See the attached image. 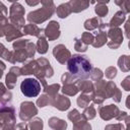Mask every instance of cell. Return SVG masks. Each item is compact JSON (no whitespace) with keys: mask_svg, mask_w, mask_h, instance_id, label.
<instances>
[{"mask_svg":"<svg viewBox=\"0 0 130 130\" xmlns=\"http://www.w3.org/2000/svg\"><path fill=\"white\" fill-rule=\"evenodd\" d=\"M100 116L103 120L109 121L113 118H116L118 114L120 113V110L115 105H108V106H102L99 109Z\"/></svg>","mask_w":130,"mask_h":130,"instance_id":"obj_10","label":"cell"},{"mask_svg":"<svg viewBox=\"0 0 130 130\" xmlns=\"http://www.w3.org/2000/svg\"><path fill=\"white\" fill-rule=\"evenodd\" d=\"M121 96H122V93H121L120 89H118V87L116 86L114 81L107 82V84H106V99L112 98L116 103H119V102H121Z\"/></svg>","mask_w":130,"mask_h":130,"instance_id":"obj_13","label":"cell"},{"mask_svg":"<svg viewBox=\"0 0 130 130\" xmlns=\"http://www.w3.org/2000/svg\"><path fill=\"white\" fill-rule=\"evenodd\" d=\"M44 35L49 41L57 40L60 37V25L57 21L52 20L48 23L46 28H44Z\"/></svg>","mask_w":130,"mask_h":130,"instance_id":"obj_11","label":"cell"},{"mask_svg":"<svg viewBox=\"0 0 130 130\" xmlns=\"http://www.w3.org/2000/svg\"><path fill=\"white\" fill-rule=\"evenodd\" d=\"M61 90H62V92H63L64 94H67V95H70V96L75 95V94L79 91L78 88H77V86H76V83L64 84V86H63V88H62Z\"/></svg>","mask_w":130,"mask_h":130,"instance_id":"obj_31","label":"cell"},{"mask_svg":"<svg viewBox=\"0 0 130 130\" xmlns=\"http://www.w3.org/2000/svg\"><path fill=\"white\" fill-rule=\"evenodd\" d=\"M53 55L55 57V59L61 63V64H65L71 57V53L70 51L62 44L60 45H57L54 47L53 49Z\"/></svg>","mask_w":130,"mask_h":130,"instance_id":"obj_9","label":"cell"},{"mask_svg":"<svg viewBox=\"0 0 130 130\" xmlns=\"http://www.w3.org/2000/svg\"><path fill=\"white\" fill-rule=\"evenodd\" d=\"M36 50L40 54H45L48 51V42L46 40V37L44 35V31L39 37V40H38V43H37V46H36Z\"/></svg>","mask_w":130,"mask_h":130,"instance_id":"obj_23","label":"cell"},{"mask_svg":"<svg viewBox=\"0 0 130 130\" xmlns=\"http://www.w3.org/2000/svg\"><path fill=\"white\" fill-rule=\"evenodd\" d=\"M15 130H27V125L24 122L18 123L16 125V127H15Z\"/></svg>","mask_w":130,"mask_h":130,"instance_id":"obj_48","label":"cell"},{"mask_svg":"<svg viewBox=\"0 0 130 130\" xmlns=\"http://www.w3.org/2000/svg\"><path fill=\"white\" fill-rule=\"evenodd\" d=\"M61 81L64 83V84H69V83H76L78 81V78L74 75H72L71 73L69 72H65L62 77H61Z\"/></svg>","mask_w":130,"mask_h":130,"instance_id":"obj_33","label":"cell"},{"mask_svg":"<svg viewBox=\"0 0 130 130\" xmlns=\"http://www.w3.org/2000/svg\"><path fill=\"white\" fill-rule=\"evenodd\" d=\"M121 85H122V87L125 89V90H130V77L129 76H127L122 82H121Z\"/></svg>","mask_w":130,"mask_h":130,"instance_id":"obj_45","label":"cell"},{"mask_svg":"<svg viewBox=\"0 0 130 130\" xmlns=\"http://www.w3.org/2000/svg\"><path fill=\"white\" fill-rule=\"evenodd\" d=\"M50 105L57 108L59 111H65L70 107V100L62 94H57L53 99H50Z\"/></svg>","mask_w":130,"mask_h":130,"instance_id":"obj_12","label":"cell"},{"mask_svg":"<svg viewBox=\"0 0 130 130\" xmlns=\"http://www.w3.org/2000/svg\"><path fill=\"white\" fill-rule=\"evenodd\" d=\"M67 68L69 73L80 79H86L90 76L92 65L86 56L73 55L67 61Z\"/></svg>","mask_w":130,"mask_h":130,"instance_id":"obj_1","label":"cell"},{"mask_svg":"<svg viewBox=\"0 0 130 130\" xmlns=\"http://www.w3.org/2000/svg\"><path fill=\"white\" fill-rule=\"evenodd\" d=\"M50 104V98L45 93L43 95H41V98L38 99L37 101V105L40 107V108H44L46 106H48Z\"/></svg>","mask_w":130,"mask_h":130,"instance_id":"obj_40","label":"cell"},{"mask_svg":"<svg viewBox=\"0 0 130 130\" xmlns=\"http://www.w3.org/2000/svg\"><path fill=\"white\" fill-rule=\"evenodd\" d=\"M2 130H15V124H6L3 125Z\"/></svg>","mask_w":130,"mask_h":130,"instance_id":"obj_50","label":"cell"},{"mask_svg":"<svg viewBox=\"0 0 130 130\" xmlns=\"http://www.w3.org/2000/svg\"><path fill=\"white\" fill-rule=\"evenodd\" d=\"M9 53H10V51H8V50L0 43V57H2L4 60H7V61H8Z\"/></svg>","mask_w":130,"mask_h":130,"instance_id":"obj_43","label":"cell"},{"mask_svg":"<svg viewBox=\"0 0 130 130\" xmlns=\"http://www.w3.org/2000/svg\"><path fill=\"white\" fill-rule=\"evenodd\" d=\"M21 92L27 98H35L41 92V83L36 78H26L20 84Z\"/></svg>","mask_w":130,"mask_h":130,"instance_id":"obj_5","label":"cell"},{"mask_svg":"<svg viewBox=\"0 0 130 130\" xmlns=\"http://www.w3.org/2000/svg\"><path fill=\"white\" fill-rule=\"evenodd\" d=\"M115 3L121 7V11H123L125 14L130 12V1H128V0H116Z\"/></svg>","mask_w":130,"mask_h":130,"instance_id":"obj_35","label":"cell"},{"mask_svg":"<svg viewBox=\"0 0 130 130\" xmlns=\"http://www.w3.org/2000/svg\"><path fill=\"white\" fill-rule=\"evenodd\" d=\"M7 24H8V18H7V16L0 15V28L4 29Z\"/></svg>","mask_w":130,"mask_h":130,"instance_id":"obj_46","label":"cell"},{"mask_svg":"<svg viewBox=\"0 0 130 130\" xmlns=\"http://www.w3.org/2000/svg\"><path fill=\"white\" fill-rule=\"evenodd\" d=\"M106 77L107 78H109V79H113L115 76H116V74H117V69L114 67V66H110V67H108L107 69H106Z\"/></svg>","mask_w":130,"mask_h":130,"instance_id":"obj_42","label":"cell"},{"mask_svg":"<svg viewBox=\"0 0 130 130\" xmlns=\"http://www.w3.org/2000/svg\"><path fill=\"white\" fill-rule=\"evenodd\" d=\"M129 24H130V21L127 20L126 23H125V30H126V37L129 38V34H128V27H129Z\"/></svg>","mask_w":130,"mask_h":130,"instance_id":"obj_52","label":"cell"},{"mask_svg":"<svg viewBox=\"0 0 130 130\" xmlns=\"http://www.w3.org/2000/svg\"><path fill=\"white\" fill-rule=\"evenodd\" d=\"M60 84L58 83H54V84H50V85H47L45 88H44V91L45 93L50 98V99H53L55 95L58 94V91L60 89Z\"/></svg>","mask_w":130,"mask_h":130,"instance_id":"obj_28","label":"cell"},{"mask_svg":"<svg viewBox=\"0 0 130 130\" xmlns=\"http://www.w3.org/2000/svg\"><path fill=\"white\" fill-rule=\"evenodd\" d=\"M40 4H42V8H39L37 10L30 11L27 14V20L34 24L42 23L49 19L53 13L55 12V4L53 1H40Z\"/></svg>","mask_w":130,"mask_h":130,"instance_id":"obj_2","label":"cell"},{"mask_svg":"<svg viewBox=\"0 0 130 130\" xmlns=\"http://www.w3.org/2000/svg\"><path fill=\"white\" fill-rule=\"evenodd\" d=\"M2 129H3V124L0 123V130H2Z\"/></svg>","mask_w":130,"mask_h":130,"instance_id":"obj_55","label":"cell"},{"mask_svg":"<svg viewBox=\"0 0 130 130\" xmlns=\"http://www.w3.org/2000/svg\"><path fill=\"white\" fill-rule=\"evenodd\" d=\"M11 98H12V93H11L10 91L6 90V92L0 98V103H1L3 106H5L6 104H8V103L11 102Z\"/></svg>","mask_w":130,"mask_h":130,"instance_id":"obj_41","label":"cell"},{"mask_svg":"<svg viewBox=\"0 0 130 130\" xmlns=\"http://www.w3.org/2000/svg\"><path fill=\"white\" fill-rule=\"evenodd\" d=\"M0 15L7 16V8L1 1H0Z\"/></svg>","mask_w":130,"mask_h":130,"instance_id":"obj_47","label":"cell"},{"mask_svg":"<svg viewBox=\"0 0 130 130\" xmlns=\"http://www.w3.org/2000/svg\"><path fill=\"white\" fill-rule=\"evenodd\" d=\"M94 95V92L92 94H86V93H81L78 98H77V105L80 108H86L89 105V102L92 100Z\"/></svg>","mask_w":130,"mask_h":130,"instance_id":"obj_27","label":"cell"},{"mask_svg":"<svg viewBox=\"0 0 130 130\" xmlns=\"http://www.w3.org/2000/svg\"><path fill=\"white\" fill-rule=\"evenodd\" d=\"M28 126L30 130H43V121L40 118H34L29 121Z\"/></svg>","mask_w":130,"mask_h":130,"instance_id":"obj_34","label":"cell"},{"mask_svg":"<svg viewBox=\"0 0 130 130\" xmlns=\"http://www.w3.org/2000/svg\"><path fill=\"white\" fill-rule=\"evenodd\" d=\"M21 75V72H20V67H17V66H13L10 68L9 70V73H7L6 75V85L8 87V89H12L14 88L15 84H16V80H17V77Z\"/></svg>","mask_w":130,"mask_h":130,"instance_id":"obj_14","label":"cell"},{"mask_svg":"<svg viewBox=\"0 0 130 130\" xmlns=\"http://www.w3.org/2000/svg\"><path fill=\"white\" fill-rule=\"evenodd\" d=\"M107 37L110 38V42L107 43L108 47L111 49H118L123 42V32L119 27H111L107 30Z\"/></svg>","mask_w":130,"mask_h":130,"instance_id":"obj_6","label":"cell"},{"mask_svg":"<svg viewBox=\"0 0 130 130\" xmlns=\"http://www.w3.org/2000/svg\"><path fill=\"white\" fill-rule=\"evenodd\" d=\"M76 86H77L78 90H80L82 93L92 94L94 92L93 84H92L91 81H88V80H85V79H78V81L76 82Z\"/></svg>","mask_w":130,"mask_h":130,"instance_id":"obj_17","label":"cell"},{"mask_svg":"<svg viewBox=\"0 0 130 130\" xmlns=\"http://www.w3.org/2000/svg\"><path fill=\"white\" fill-rule=\"evenodd\" d=\"M95 115H96V111L94 109V106L93 105H89L86 108H84V111H83V113H82L81 116H82V118L84 120L87 121V120L93 119L95 117Z\"/></svg>","mask_w":130,"mask_h":130,"instance_id":"obj_29","label":"cell"},{"mask_svg":"<svg viewBox=\"0 0 130 130\" xmlns=\"http://www.w3.org/2000/svg\"><path fill=\"white\" fill-rule=\"evenodd\" d=\"M80 40H81L86 46H88V45H91V44H92V42H93V40H94V37H93L92 34L85 31V32H83V34L81 35Z\"/></svg>","mask_w":130,"mask_h":130,"instance_id":"obj_37","label":"cell"},{"mask_svg":"<svg viewBox=\"0 0 130 130\" xmlns=\"http://www.w3.org/2000/svg\"><path fill=\"white\" fill-rule=\"evenodd\" d=\"M5 70V64L0 60V78L2 77V75H3V71Z\"/></svg>","mask_w":130,"mask_h":130,"instance_id":"obj_51","label":"cell"},{"mask_svg":"<svg viewBox=\"0 0 130 130\" xmlns=\"http://www.w3.org/2000/svg\"><path fill=\"white\" fill-rule=\"evenodd\" d=\"M68 119H69L70 121H72V123H75V122H77V121H79V120H81V119H83V118H82L81 114H80L76 109H73V110H71V111L69 112V114H68Z\"/></svg>","mask_w":130,"mask_h":130,"instance_id":"obj_36","label":"cell"},{"mask_svg":"<svg viewBox=\"0 0 130 130\" xmlns=\"http://www.w3.org/2000/svg\"><path fill=\"white\" fill-rule=\"evenodd\" d=\"M104 22L102 21V19L100 17H92L89 18L87 20H85L84 22V28L87 30H92L95 28H99Z\"/></svg>","mask_w":130,"mask_h":130,"instance_id":"obj_22","label":"cell"},{"mask_svg":"<svg viewBox=\"0 0 130 130\" xmlns=\"http://www.w3.org/2000/svg\"><path fill=\"white\" fill-rule=\"evenodd\" d=\"M38 114V109L32 102H22L20 104L19 118L21 121H30L34 116Z\"/></svg>","mask_w":130,"mask_h":130,"instance_id":"obj_7","label":"cell"},{"mask_svg":"<svg viewBox=\"0 0 130 130\" xmlns=\"http://www.w3.org/2000/svg\"><path fill=\"white\" fill-rule=\"evenodd\" d=\"M107 39H108V37H107V31L100 29V31L96 34V37H95V39L93 40V42H92L91 45H92L94 48H100V47L104 46V45L107 43Z\"/></svg>","mask_w":130,"mask_h":130,"instance_id":"obj_21","label":"cell"},{"mask_svg":"<svg viewBox=\"0 0 130 130\" xmlns=\"http://www.w3.org/2000/svg\"><path fill=\"white\" fill-rule=\"evenodd\" d=\"M105 130H124L123 128V125L118 123V124H110V125H107L105 127Z\"/></svg>","mask_w":130,"mask_h":130,"instance_id":"obj_44","label":"cell"},{"mask_svg":"<svg viewBox=\"0 0 130 130\" xmlns=\"http://www.w3.org/2000/svg\"><path fill=\"white\" fill-rule=\"evenodd\" d=\"M125 18H126V14L123 11H121V10L117 11L115 13V15L112 17L111 21L108 23L109 24V27L110 28L111 27H118L120 24L123 23V21L125 20Z\"/></svg>","mask_w":130,"mask_h":130,"instance_id":"obj_20","label":"cell"},{"mask_svg":"<svg viewBox=\"0 0 130 130\" xmlns=\"http://www.w3.org/2000/svg\"><path fill=\"white\" fill-rule=\"evenodd\" d=\"M3 30H4V36H5V38H6V40L8 42L13 41V40L18 39V38H21L23 36V34L20 30V28L14 26L11 23H8Z\"/></svg>","mask_w":130,"mask_h":130,"instance_id":"obj_15","label":"cell"},{"mask_svg":"<svg viewBox=\"0 0 130 130\" xmlns=\"http://www.w3.org/2000/svg\"><path fill=\"white\" fill-rule=\"evenodd\" d=\"M73 130H91V126L86 120L81 119L75 123H73Z\"/></svg>","mask_w":130,"mask_h":130,"instance_id":"obj_32","label":"cell"},{"mask_svg":"<svg viewBox=\"0 0 130 130\" xmlns=\"http://www.w3.org/2000/svg\"><path fill=\"white\" fill-rule=\"evenodd\" d=\"M36 61H37V66L34 71V75L41 81V83L44 85V88H45L47 86L46 78L52 77L54 70H53L50 62L46 58H39Z\"/></svg>","mask_w":130,"mask_h":130,"instance_id":"obj_3","label":"cell"},{"mask_svg":"<svg viewBox=\"0 0 130 130\" xmlns=\"http://www.w3.org/2000/svg\"><path fill=\"white\" fill-rule=\"evenodd\" d=\"M24 8L23 6L18 2H13L9 9V19L11 21V24L14 26L20 28L21 26H24Z\"/></svg>","mask_w":130,"mask_h":130,"instance_id":"obj_4","label":"cell"},{"mask_svg":"<svg viewBox=\"0 0 130 130\" xmlns=\"http://www.w3.org/2000/svg\"><path fill=\"white\" fill-rule=\"evenodd\" d=\"M103 71L99 68H92L91 72H90V77L92 80H95V81H99L103 78Z\"/></svg>","mask_w":130,"mask_h":130,"instance_id":"obj_39","label":"cell"},{"mask_svg":"<svg viewBox=\"0 0 130 130\" xmlns=\"http://www.w3.org/2000/svg\"><path fill=\"white\" fill-rule=\"evenodd\" d=\"M37 66V61L32 60L27 62L26 64H24L22 67H20V72L21 75H28V74H34V71L36 69Z\"/></svg>","mask_w":130,"mask_h":130,"instance_id":"obj_25","label":"cell"},{"mask_svg":"<svg viewBox=\"0 0 130 130\" xmlns=\"http://www.w3.org/2000/svg\"><path fill=\"white\" fill-rule=\"evenodd\" d=\"M0 123H2L3 125L15 124V112L12 107L10 106L0 107Z\"/></svg>","mask_w":130,"mask_h":130,"instance_id":"obj_8","label":"cell"},{"mask_svg":"<svg viewBox=\"0 0 130 130\" xmlns=\"http://www.w3.org/2000/svg\"><path fill=\"white\" fill-rule=\"evenodd\" d=\"M44 31V28H40L37 24L34 23H28L25 24L23 26V35H30V36H35V37H40L42 35V32Z\"/></svg>","mask_w":130,"mask_h":130,"instance_id":"obj_18","label":"cell"},{"mask_svg":"<svg viewBox=\"0 0 130 130\" xmlns=\"http://www.w3.org/2000/svg\"><path fill=\"white\" fill-rule=\"evenodd\" d=\"M107 3L108 1H99L94 7V12L98 16L100 17H104L108 14L109 12V9L107 7Z\"/></svg>","mask_w":130,"mask_h":130,"instance_id":"obj_24","label":"cell"},{"mask_svg":"<svg viewBox=\"0 0 130 130\" xmlns=\"http://www.w3.org/2000/svg\"><path fill=\"white\" fill-rule=\"evenodd\" d=\"M88 46H86L80 39L75 38V45H74V49L78 52H85L87 50Z\"/></svg>","mask_w":130,"mask_h":130,"instance_id":"obj_38","label":"cell"},{"mask_svg":"<svg viewBox=\"0 0 130 130\" xmlns=\"http://www.w3.org/2000/svg\"><path fill=\"white\" fill-rule=\"evenodd\" d=\"M118 65L120 67V69L124 72H128L130 69V61H129V56L127 55H123L119 58L118 60Z\"/></svg>","mask_w":130,"mask_h":130,"instance_id":"obj_30","label":"cell"},{"mask_svg":"<svg viewBox=\"0 0 130 130\" xmlns=\"http://www.w3.org/2000/svg\"><path fill=\"white\" fill-rule=\"evenodd\" d=\"M56 13L60 18H65L71 13V10L67 3H62L56 8Z\"/></svg>","mask_w":130,"mask_h":130,"instance_id":"obj_26","label":"cell"},{"mask_svg":"<svg viewBox=\"0 0 130 130\" xmlns=\"http://www.w3.org/2000/svg\"><path fill=\"white\" fill-rule=\"evenodd\" d=\"M67 4L69 5L70 7V10H71V13L74 12V13H78L82 10H85L90 2L88 1H85V0H70L67 2Z\"/></svg>","mask_w":130,"mask_h":130,"instance_id":"obj_16","label":"cell"},{"mask_svg":"<svg viewBox=\"0 0 130 130\" xmlns=\"http://www.w3.org/2000/svg\"><path fill=\"white\" fill-rule=\"evenodd\" d=\"M128 115H127V113L126 112H120L119 114H118V116L116 117V119L118 120V121H122V120H124V119H126V117H127Z\"/></svg>","mask_w":130,"mask_h":130,"instance_id":"obj_49","label":"cell"},{"mask_svg":"<svg viewBox=\"0 0 130 130\" xmlns=\"http://www.w3.org/2000/svg\"><path fill=\"white\" fill-rule=\"evenodd\" d=\"M26 3L28 5H37V4H40V1H37V2H29V1H26Z\"/></svg>","mask_w":130,"mask_h":130,"instance_id":"obj_53","label":"cell"},{"mask_svg":"<svg viewBox=\"0 0 130 130\" xmlns=\"http://www.w3.org/2000/svg\"><path fill=\"white\" fill-rule=\"evenodd\" d=\"M48 124L53 130H66L67 128V123L64 120H61L57 117L50 118Z\"/></svg>","mask_w":130,"mask_h":130,"instance_id":"obj_19","label":"cell"},{"mask_svg":"<svg viewBox=\"0 0 130 130\" xmlns=\"http://www.w3.org/2000/svg\"><path fill=\"white\" fill-rule=\"evenodd\" d=\"M4 36V30L2 28H0V37H3Z\"/></svg>","mask_w":130,"mask_h":130,"instance_id":"obj_54","label":"cell"}]
</instances>
